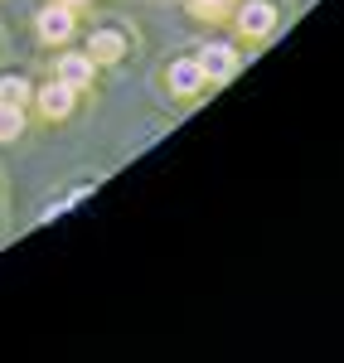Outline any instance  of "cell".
Returning <instances> with one entry per match:
<instances>
[{"label":"cell","instance_id":"2","mask_svg":"<svg viewBox=\"0 0 344 363\" xmlns=\"http://www.w3.org/2000/svg\"><path fill=\"white\" fill-rule=\"evenodd\" d=\"M277 25V5L272 0H248L243 10H238V29L248 34V39H267Z\"/></svg>","mask_w":344,"mask_h":363},{"label":"cell","instance_id":"10","mask_svg":"<svg viewBox=\"0 0 344 363\" xmlns=\"http://www.w3.org/2000/svg\"><path fill=\"white\" fill-rule=\"evenodd\" d=\"M189 10H194V15H218L223 0H189Z\"/></svg>","mask_w":344,"mask_h":363},{"label":"cell","instance_id":"7","mask_svg":"<svg viewBox=\"0 0 344 363\" xmlns=\"http://www.w3.org/2000/svg\"><path fill=\"white\" fill-rule=\"evenodd\" d=\"M87 54L97 58V63H116V58L126 54V39H121L116 29H97V34L87 39Z\"/></svg>","mask_w":344,"mask_h":363},{"label":"cell","instance_id":"3","mask_svg":"<svg viewBox=\"0 0 344 363\" xmlns=\"http://www.w3.org/2000/svg\"><path fill=\"white\" fill-rule=\"evenodd\" d=\"M68 34H73V5H44V10H39V39H44V44H63V39H68Z\"/></svg>","mask_w":344,"mask_h":363},{"label":"cell","instance_id":"1","mask_svg":"<svg viewBox=\"0 0 344 363\" xmlns=\"http://www.w3.org/2000/svg\"><path fill=\"white\" fill-rule=\"evenodd\" d=\"M238 63H243V58L233 54V44H204V54H199L204 83H228L233 73H238Z\"/></svg>","mask_w":344,"mask_h":363},{"label":"cell","instance_id":"6","mask_svg":"<svg viewBox=\"0 0 344 363\" xmlns=\"http://www.w3.org/2000/svg\"><path fill=\"white\" fill-rule=\"evenodd\" d=\"M39 112L49 116V121H63V116L73 112V87L68 83H49L39 92Z\"/></svg>","mask_w":344,"mask_h":363},{"label":"cell","instance_id":"8","mask_svg":"<svg viewBox=\"0 0 344 363\" xmlns=\"http://www.w3.org/2000/svg\"><path fill=\"white\" fill-rule=\"evenodd\" d=\"M25 131V112L15 102H0V140H15Z\"/></svg>","mask_w":344,"mask_h":363},{"label":"cell","instance_id":"9","mask_svg":"<svg viewBox=\"0 0 344 363\" xmlns=\"http://www.w3.org/2000/svg\"><path fill=\"white\" fill-rule=\"evenodd\" d=\"M25 97H29V83H25V78H0V102L25 107Z\"/></svg>","mask_w":344,"mask_h":363},{"label":"cell","instance_id":"5","mask_svg":"<svg viewBox=\"0 0 344 363\" xmlns=\"http://www.w3.org/2000/svg\"><path fill=\"white\" fill-rule=\"evenodd\" d=\"M170 87H174V97H194L204 87V68H199V58H179L170 68Z\"/></svg>","mask_w":344,"mask_h":363},{"label":"cell","instance_id":"4","mask_svg":"<svg viewBox=\"0 0 344 363\" xmlns=\"http://www.w3.org/2000/svg\"><path fill=\"white\" fill-rule=\"evenodd\" d=\"M92 78H97V58L92 54H63L58 58V83H68L73 92L92 87Z\"/></svg>","mask_w":344,"mask_h":363},{"label":"cell","instance_id":"11","mask_svg":"<svg viewBox=\"0 0 344 363\" xmlns=\"http://www.w3.org/2000/svg\"><path fill=\"white\" fill-rule=\"evenodd\" d=\"M58 5H87V0H58Z\"/></svg>","mask_w":344,"mask_h":363}]
</instances>
